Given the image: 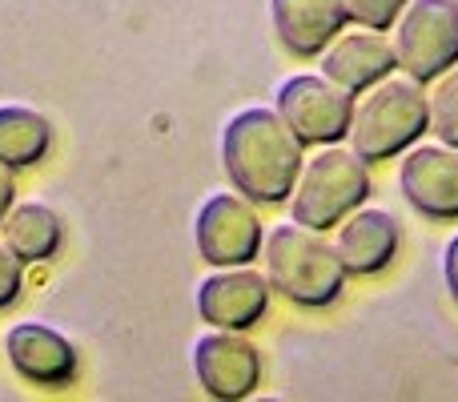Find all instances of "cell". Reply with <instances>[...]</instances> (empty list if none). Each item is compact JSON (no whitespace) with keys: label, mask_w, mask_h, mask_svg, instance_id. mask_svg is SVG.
<instances>
[{"label":"cell","mask_w":458,"mask_h":402,"mask_svg":"<svg viewBox=\"0 0 458 402\" xmlns=\"http://www.w3.org/2000/svg\"><path fill=\"white\" fill-rule=\"evenodd\" d=\"M406 0H346V16L362 29H374V32H390L403 16Z\"/></svg>","instance_id":"18"},{"label":"cell","mask_w":458,"mask_h":402,"mask_svg":"<svg viewBox=\"0 0 458 402\" xmlns=\"http://www.w3.org/2000/svg\"><path fill=\"white\" fill-rule=\"evenodd\" d=\"M427 97H430V133H438V141L458 150V64L435 81V89Z\"/></svg>","instance_id":"17"},{"label":"cell","mask_w":458,"mask_h":402,"mask_svg":"<svg viewBox=\"0 0 458 402\" xmlns=\"http://www.w3.org/2000/svg\"><path fill=\"white\" fill-rule=\"evenodd\" d=\"M301 150L306 145L293 137V129L277 117V109H266V105L233 113L222 129L225 177L253 205L290 201L301 166H306Z\"/></svg>","instance_id":"1"},{"label":"cell","mask_w":458,"mask_h":402,"mask_svg":"<svg viewBox=\"0 0 458 402\" xmlns=\"http://www.w3.org/2000/svg\"><path fill=\"white\" fill-rule=\"evenodd\" d=\"M48 141H53V129H48L45 113L29 109V105H0V166H37L48 153Z\"/></svg>","instance_id":"16"},{"label":"cell","mask_w":458,"mask_h":402,"mask_svg":"<svg viewBox=\"0 0 458 402\" xmlns=\"http://www.w3.org/2000/svg\"><path fill=\"white\" fill-rule=\"evenodd\" d=\"M193 374L217 402H242L261 382V355L245 330H209L193 342Z\"/></svg>","instance_id":"8"},{"label":"cell","mask_w":458,"mask_h":402,"mask_svg":"<svg viewBox=\"0 0 458 402\" xmlns=\"http://www.w3.org/2000/svg\"><path fill=\"white\" fill-rule=\"evenodd\" d=\"M8 366L32 387H69L77 379V346L45 322H16L4 334Z\"/></svg>","instance_id":"11"},{"label":"cell","mask_w":458,"mask_h":402,"mask_svg":"<svg viewBox=\"0 0 458 402\" xmlns=\"http://www.w3.org/2000/svg\"><path fill=\"white\" fill-rule=\"evenodd\" d=\"M398 245H403V226H398L394 213L362 210V205H358L338 226L334 250H338L346 274L374 278V274H382V269H390V261L398 258Z\"/></svg>","instance_id":"13"},{"label":"cell","mask_w":458,"mask_h":402,"mask_svg":"<svg viewBox=\"0 0 458 402\" xmlns=\"http://www.w3.org/2000/svg\"><path fill=\"white\" fill-rule=\"evenodd\" d=\"M398 69L394 40H386V32H338L322 53V77H330L338 89L362 97L370 85L386 81Z\"/></svg>","instance_id":"12"},{"label":"cell","mask_w":458,"mask_h":402,"mask_svg":"<svg viewBox=\"0 0 458 402\" xmlns=\"http://www.w3.org/2000/svg\"><path fill=\"white\" fill-rule=\"evenodd\" d=\"M370 169L354 150L322 145L314 161H306L298 174V185L290 193V218L306 229H338L358 205L370 198Z\"/></svg>","instance_id":"4"},{"label":"cell","mask_w":458,"mask_h":402,"mask_svg":"<svg viewBox=\"0 0 458 402\" xmlns=\"http://www.w3.org/2000/svg\"><path fill=\"white\" fill-rule=\"evenodd\" d=\"M269 310V278L253 266H214L198 282V314L217 330H253Z\"/></svg>","instance_id":"9"},{"label":"cell","mask_w":458,"mask_h":402,"mask_svg":"<svg viewBox=\"0 0 458 402\" xmlns=\"http://www.w3.org/2000/svg\"><path fill=\"white\" fill-rule=\"evenodd\" d=\"M443 278H446V290H451V298L458 306V234L446 242V250H443Z\"/></svg>","instance_id":"20"},{"label":"cell","mask_w":458,"mask_h":402,"mask_svg":"<svg viewBox=\"0 0 458 402\" xmlns=\"http://www.w3.org/2000/svg\"><path fill=\"white\" fill-rule=\"evenodd\" d=\"M394 53L406 77L435 85L458 64V0H406L394 24Z\"/></svg>","instance_id":"5"},{"label":"cell","mask_w":458,"mask_h":402,"mask_svg":"<svg viewBox=\"0 0 458 402\" xmlns=\"http://www.w3.org/2000/svg\"><path fill=\"white\" fill-rule=\"evenodd\" d=\"M0 237L16 258L29 266V261H48L61 250L64 226L56 218L53 205L45 201H13L8 213L0 218Z\"/></svg>","instance_id":"15"},{"label":"cell","mask_w":458,"mask_h":402,"mask_svg":"<svg viewBox=\"0 0 458 402\" xmlns=\"http://www.w3.org/2000/svg\"><path fill=\"white\" fill-rule=\"evenodd\" d=\"M422 133H430V97L422 93V81L386 77L366 89V97L354 105L350 150L370 166L406 153L419 145Z\"/></svg>","instance_id":"3"},{"label":"cell","mask_w":458,"mask_h":402,"mask_svg":"<svg viewBox=\"0 0 458 402\" xmlns=\"http://www.w3.org/2000/svg\"><path fill=\"white\" fill-rule=\"evenodd\" d=\"M261 258H266L269 290H277L301 310H326L346 290L350 274L338 250L318 229H306L298 221H282L269 229L261 242Z\"/></svg>","instance_id":"2"},{"label":"cell","mask_w":458,"mask_h":402,"mask_svg":"<svg viewBox=\"0 0 458 402\" xmlns=\"http://www.w3.org/2000/svg\"><path fill=\"white\" fill-rule=\"evenodd\" d=\"M398 190L430 221H458V150L454 145H419L406 150L398 169Z\"/></svg>","instance_id":"10"},{"label":"cell","mask_w":458,"mask_h":402,"mask_svg":"<svg viewBox=\"0 0 458 402\" xmlns=\"http://www.w3.org/2000/svg\"><path fill=\"white\" fill-rule=\"evenodd\" d=\"M193 242L209 266H250L261 258L266 229L245 193H209L193 218Z\"/></svg>","instance_id":"7"},{"label":"cell","mask_w":458,"mask_h":402,"mask_svg":"<svg viewBox=\"0 0 458 402\" xmlns=\"http://www.w3.org/2000/svg\"><path fill=\"white\" fill-rule=\"evenodd\" d=\"M274 109L301 145H338L342 137H350L354 93L338 89L330 77L298 73V77H285L277 85Z\"/></svg>","instance_id":"6"},{"label":"cell","mask_w":458,"mask_h":402,"mask_svg":"<svg viewBox=\"0 0 458 402\" xmlns=\"http://www.w3.org/2000/svg\"><path fill=\"white\" fill-rule=\"evenodd\" d=\"M269 16L282 48L293 56H322L350 21L346 0H269Z\"/></svg>","instance_id":"14"},{"label":"cell","mask_w":458,"mask_h":402,"mask_svg":"<svg viewBox=\"0 0 458 402\" xmlns=\"http://www.w3.org/2000/svg\"><path fill=\"white\" fill-rule=\"evenodd\" d=\"M16 201V182H13V169L0 166V218L8 213V205Z\"/></svg>","instance_id":"21"},{"label":"cell","mask_w":458,"mask_h":402,"mask_svg":"<svg viewBox=\"0 0 458 402\" xmlns=\"http://www.w3.org/2000/svg\"><path fill=\"white\" fill-rule=\"evenodd\" d=\"M21 266L24 261L16 258V253L4 245V237H0V310L13 306V302L21 298V282H24Z\"/></svg>","instance_id":"19"}]
</instances>
